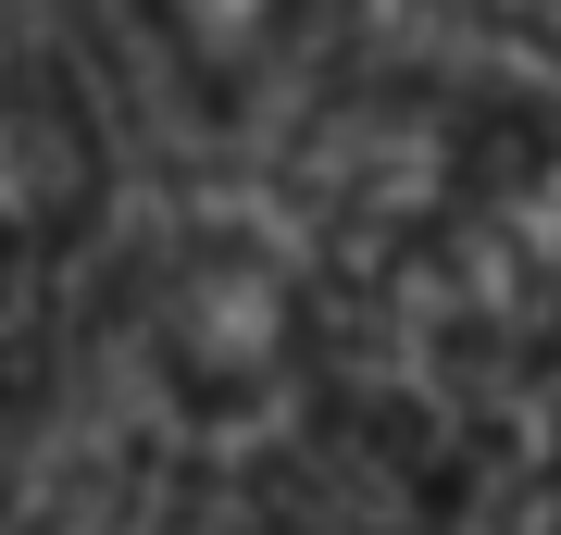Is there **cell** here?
Listing matches in <instances>:
<instances>
[{
    "label": "cell",
    "instance_id": "cell-1",
    "mask_svg": "<svg viewBox=\"0 0 561 535\" xmlns=\"http://www.w3.org/2000/svg\"><path fill=\"white\" fill-rule=\"evenodd\" d=\"M138 386L175 437H275L312 398V299L262 237H187L138 287Z\"/></svg>",
    "mask_w": 561,
    "mask_h": 535
},
{
    "label": "cell",
    "instance_id": "cell-3",
    "mask_svg": "<svg viewBox=\"0 0 561 535\" xmlns=\"http://www.w3.org/2000/svg\"><path fill=\"white\" fill-rule=\"evenodd\" d=\"M13 398H25V324H0V449H13Z\"/></svg>",
    "mask_w": 561,
    "mask_h": 535
},
{
    "label": "cell",
    "instance_id": "cell-4",
    "mask_svg": "<svg viewBox=\"0 0 561 535\" xmlns=\"http://www.w3.org/2000/svg\"><path fill=\"white\" fill-rule=\"evenodd\" d=\"M262 535H337V523H300V511H275V523H262Z\"/></svg>",
    "mask_w": 561,
    "mask_h": 535
},
{
    "label": "cell",
    "instance_id": "cell-2",
    "mask_svg": "<svg viewBox=\"0 0 561 535\" xmlns=\"http://www.w3.org/2000/svg\"><path fill=\"white\" fill-rule=\"evenodd\" d=\"M150 75L187 100L201 125H262L312 62L324 0H125Z\"/></svg>",
    "mask_w": 561,
    "mask_h": 535
}]
</instances>
